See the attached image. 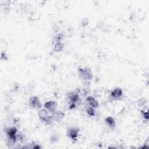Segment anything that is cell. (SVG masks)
Segmentation results:
<instances>
[{
	"instance_id": "6da1fadb",
	"label": "cell",
	"mask_w": 149,
	"mask_h": 149,
	"mask_svg": "<svg viewBox=\"0 0 149 149\" xmlns=\"http://www.w3.org/2000/svg\"><path fill=\"white\" fill-rule=\"evenodd\" d=\"M38 116L39 119L47 125H49L53 122L52 114L45 108L40 109L38 112Z\"/></svg>"
},
{
	"instance_id": "7a4b0ae2",
	"label": "cell",
	"mask_w": 149,
	"mask_h": 149,
	"mask_svg": "<svg viewBox=\"0 0 149 149\" xmlns=\"http://www.w3.org/2000/svg\"><path fill=\"white\" fill-rule=\"evenodd\" d=\"M77 72L79 77L85 81H90L93 77L92 71L88 67L79 68L77 69Z\"/></svg>"
},
{
	"instance_id": "3957f363",
	"label": "cell",
	"mask_w": 149,
	"mask_h": 149,
	"mask_svg": "<svg viewBox=\"0 0 149 149\" xmlns=\"http://www.w3.org/2000/svg\"><path fill=\"white\" fill-rule=\"evenodd\" d=\"M5 132L6 134L8 141L10 143L14 144L18 139L17 129L15 127H10L6 128Z\"/></svg>"
},
{
	"instance_id": "277c9868",
	"label": "cell",
	"mask_w": 149,
	"mask_h": 149,
	"mask_svg": "<svg viewBox=\"0 0 149 149\" xmlns=\"http://www.w3.org/2000/svg\"><path fill=\"white\" fill-rule=\"evenodd\" d=\"M69 107L70 109H73L76 108V105L80 101V96L79 92L72 91L68 95Z\"/></svg>"
},
{
	"instance_id": "5b68a950",
	"label": "cell",
	"mask_w": 149,
	"mask_h": 149,
	"mask_svg": "<svg viewBox=\"0 0 149 149\" xmlns=\"http://www.w3.org/2000/svg\"><path fill=\"white\" fill-rule=\"evenodd\" d=\"M123 91L121 88L116 87L109 93V98L112 100H120L123 98Z\"/></svg>"
},
{
	"instance_id": "8992f818",
	"label": "cell",
	"mask_w": 149,
	"mask_h": 149,
	"mask_svg": "<svg viewBox=\"0 0 149 149\" xmlns=\"http://www.w3.org/2000/svg\"><path fill=\"white\" fill-rule=\"evenodd\" d=\"M79 133V129L75 127H71L67 129L66 136L67 137L73 141H76L77 140V137Z\"/></svg>"
},
{
	"instance_id": "52a82bcc",
	"label": "cell",
	"mask_w": 149,
	"mask_h": 149,
	"mask_svg": "<svg viewBox=\"0 0 149 149\" xmlns=\"http://www.w3.org/2000/svg\"><path fill=\"white\" fill-rule=\"evenodd\" d=\"M29 105L33 109H41L42 104L40 98L37 96H32L29 100Z\"/></svg>"
},
{
	"instance_id": "ba28073f",
	"label": "cell",
	"mask_w": 149,
	"mask_h": 149,
	"mask_svg": "<svg viewBox=\"0 0 149 149\" xmlns=\"http://www.w3.org/2000/svg\"><path fill=\"white\" fill-rule=\"evenodd\" d=\"M58 104L55 101L49 100L44 104V108L51 113H52L57 111Z\"/></svg>"
},
{
	"instance_id": "9c48e42d",
	"label": "cell",
	"mask_w": 149,
	"mask_h": 149,
	"mask_svg": "<svg viewBox=\"0 0 149 149\" xmlns=\"http://www.w3.org/2000/svg\"><path fill=\"white\" fill-rule=\"evenodd\" d=\"M86 104H87V106L91 107L94 108H97L99 106V102L92 95H88L86 99Z\"/></svg>"
},
{
	"instance_id": "30bf717a",
	"label": "cell",
	"mask_w": 149,
	"mask_h": 149,
	"mask_svg": "<svg viewBox=\"0 0 149 149\" xmlns=\"http://www.w3.org/2000/svg\"><path fill=\"white\" fill-rule=\"evenodd\" d=\"M51 114H52L53 121L59 122L65 116V113L61 111H56Z\"/></svg>"
},
{
	"instance_id": "8fae6325",
	"label": "cell",
	"mask_w": 149,
	"mask_h": 149,
	"mask_svg": "<svg viewBox=\"0 0 149 149\" xmlns=\"http://www.w3.org/2000/svg\"><path fill=\"white\" fill-rule=\"evenodd\" d=\"M104 122H105V124L110 128L113 129L114 127H115V126H116L115 120L113 117H112V116L106 117L104 119Z\"/></svg>"
},
{
	"instance_id": "7c38bea8",
	"label": "cell",
	"mask_w": 149,
	"mask_h": 149,
	"mask_svg": "<svg viewBox=\"0 0 149 149\" xmlns=\"http://www.w3.org/2000/svg\"><path fill=\"white\" fill-rule=\"evenodd\" d=\"M54 51L56 52H61L64 48V44L62 41H54L53 42Z\"/></svg>"
},
{
	"instance_id": "4fadbf2b",
	"label": "cell",
	"mask_w": 149,
	"mask_h": 149,
	"mask_svg": "<svg viewBox=\"0 0 149 149\" xmlns=\"http://www.w3.org/2000/svg\"><path fill=\"white\" fill-rule=\"evenodd\" d=\"M86 112L87 113V115H89L90 116H94L95 115V108H92L89 106L87 107V108L86 109Z\"/></svg>"
},
{
	"instance_id": "5bb4252c",
	"label": "cell",
	"mask_w": 149,
	"mask_h": 149,
	"mask_svg": "<svg viewBox=\"0 0 149 149\" xmlns=\"http://www.w3.org/2000/svg\"><path fill=\"white\" fill-rule=\"evenodd\" d=\"M141 115L143 118V119L147 121L148 120V110H145V109H142L140 111Z\"/></svg>"
},
{
	"instance_id": "9a60e30c",
	"label": "cell",
	"mask_w": 149,
	"mask_h": 149,
	"mask_svg": "<svg viewBox=\"0 0 149 149\" xmlns=\"http://www.w3.org/2000/svg\"><path fill=\"white\" fill-rule=\"evenodd\" d=\"M88 20L86 19H83L81 22V24L82 26V27H86L87 24H88Z\"/></svg>"
},
{
	"instance_id": "2e32d148",
	"label": "cell",
	"mask_w": 149,
	"mask_h": 149,
	"mask_svg": "<svg viewBox=\"0 0 149 149\" xmlns=\"http://www.w3.org/2000/svg\"><path fill=\"white\" fill-rule=\"evenodd\" d=\"M57 139H58V138L56 137V136H55V134L52 135V136H51V141L52 142H55Z\"/></svg>"
}]
</instances>
